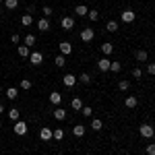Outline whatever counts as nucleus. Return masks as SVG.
<instances>
[{
    "mask_svg": "<svg viewBox=\"0 0 155 155\" xmlns=\"http://www.w3.org/2000/svg\"><path fill=\"white\" fill-rule=\"evenodd\" d=\"M139 132H141V137H145V139H151L155 134V128L151 124H141V126H139Z\"/></svg>",
    "mask_w": 155,
    "mask_h": 155,
    "instance_id": "obj_1",
    "label": "nucleus"
},
{
    "mask_svg": "<svg viewBox=\"0 0 155 155\" xmlns=\"http://www.w3.org/2000/svg\"><path fill=\"white\" fill-rule=\"evenodd\" d=\"M12 130H15V134L23 137V134H27V124L21 122V120H17V122H15V126H12Z\"/></svg>",
    "mask_w": 155,
    "mask_h": 155,
    "instance_id": "obj_2",
    "label": "nucleus"
},
{
    "mask_svg": "<svg viewBox=\"0 0 155 155\" xmlns=\"http://www.w3.org/2000/svg\"><path fill=\"white\" fill-rule=\"evenodd\" d=\"M60 27H62L64 31H71L72 27H74V19H72V17H62V19H60Z\"/></svg>",
    "mask_w": 155,
    "mask_h": 155,
    "instance_id": "obj_3",
    "label": "nucleus"
},
{
    "mask_svg": "<svg viewBox=\"0 0 155 155\" xmlns=\"http://www.w3.org/2000/svg\"><path fill=\"white\" fill-rule=\"evenodd\" d=\"M120 19L124 21V23H132L134 19H137V15L130 11V8H126V11H122V15H120Z\"/></svg>",
    "mask_w": 155,
    "mask_h": 155,
    "instance_id": "obj_4",
    "label": "nucleus"
},
{
    "mask_svg": "<svg viewBox=\"0 0 155 155\" xmlns=\"http://www.w3.org/2000/svg\"><path fill=\"white\" fill-rule=\"evenodd\" d=\"M62 83H64V87H74V85H77V77L71 74V72H66V74L62 77Z\"/></svg>",
    "mask_w": 155,
    "mask_h": 155,
    "instance_id": "obj_5",
    "label": "nucleus"
},
{
    "mask_svg": "<svg viewBox=\"0 0 155 155\" xmlns=\"http://www.w3.org/2000/svg\"><path fill=\"white\" fill-rule=\"evenodd\" d=\"M29 60H31L33 66H39V64L44 62V56H41V52H31V54H29Z\"/></svg>",
    "mask_w": 155,
    "mask_h": 155,
    "instance_id": "obj_6",
    "label": "nucleus"
},
{
    "mask_svg": "<svg viewBox=\"0 0 155 155\" xmlns=\"http://www.w3.org/2000/svg\"><path fill=\"white\" fill-rule=\"evenodd\" d=\"M93 35H95V33H93V29H89V27H85L83 31H81V39H83L85 44H89V41L93 39Z\"/></svg>",
    "mask_w": 155,
    "mask_h": 155,
    "instance_id": "obj_7",
    "label": "nucleus"
},
{
    "mask_svg": "<svg viewBox=\"0 0 155 155\" xmlns=\"http://www.w3.org/2000/svg\"><path fill=\"white\" fill-rule=\"evenodd\" d=\"M71 52H72V44L71 41H62V44H60V54H62V56H68Z\"/></svg>",
    "mask_w": 155,
    "mask_h": 155,
    "instance_id": "obj_8",
    "label": "nucleus"
},
{
    "mask_svg": "<svg viewBox=\"0 0 155 155\" xmlns=\"http://www.w3.org/2000/svg\"><path fill=\"white\" fill-rule=\"evenodd\" d=\"M110 64H112L110 58H101L99 62H97V68H99L101 72H106V71H110Z\"/></svg>",
    "mask_w": 155,
    "mask_h": 155,
    "instance_id": "obj_9",
    "label": "nucleus"
},
{
    "mask_svg": "<svg viewBox=\"0 0 155 155\" xmlns=\"http://www.w3.org/2000/svg\"><path fill=\"white\" fill-rule=\"evenodd\" d=\"M37 29H39V31H48V29H50V21L46 19V17L37 21Z\"/></svg>",
    "mask_w": 155,
    "mask_h": 155,
    "instance_id": "obj_10",
    "label": "nucleus"
},
{
    "mask_svg": "<svg viewBox=\"0 0 155 155\" xmlns=\"http://www.w3.org/2000/svg\"><path fill=\"white\" fill-rule=\"evenodd\" d=\"M134 58H137V62H147V60H149V54H147L145 50H139V52L134 54Z\"/></svg>",
    "mask_w": 155,
    "mask_h": 155,
    "instance_id": "obj_11",
    "label": "nucleus"
},
{
    "mask_svg": "<svg viewBox=\"0 0 155 155\" xmlns=\"http://www.w3.org/2000/svg\"><path fill=\"white\" fill-rule=\"evenodd\" d=\"M39 139L41 141H50L52 139V128H41L39 130Z\"/></svg>",
    "mask_w": 155,
    "mask_h": 155,
    "instance_id": "obj_12",
    "label": "nucleus"
},
{
    "mask_svg": "<svg viewBox=\"0 0 155 155\" xmlns=\"http://www.w3.org/2000/svg\"><path fill=\"white\" fill-rule=\"evenodd\" d=\"M124 104H126V107H130V110H132V107H137V104H139V99H137L134 95H128Z\"/></svg>",
    "mask_w": 155,
    "mask_h": 155,
    "instance_id": "obj_13",
    "label": "nucleus"
},
{
    "mask_svg": "<svg viewBox=\"0 0 155 155\" xmlns=\"http://www.w3.org/2000/svg\"><path fill=\"white\" fill-rule=\"evenodd\" d=\"M54 118H56V120H64V118H66V110L56 107V110H54Z\"/></svg>",
    "mask_w": 155,
    "mask_h": 155,
    "instance_id": "obj_14",
    "label": "nucleus"
},
{
    "mask_svg": "<svg viewBox=\"0 0 155 155\" xmlns=\"http://www.w3.org/2000/svg\"><path fill=\"white\" fill-rule=\"evenodd\" d=\"M72 134L81 139V137H83V134H85V126H83V124H77V126L72 128Z\"/></svg>",
    "mask_w": 155,
    "mask_h": 155,
    "instance_id": "obj_15",
    "label": "nucleus"
},
{
    "mask_svg": "<svg viewBox=\"0 0 155 155\" xmlns=\"http://www.w3.org/2000/svg\"><path fill=\"white\" fill-rule=\"evenodd\" d=\"M60 101H62V95H60L58 91H54V93L50 95V104H54V106H58Z\"/></svg>",
    "mask_w": 155,
    "mask_h": 155,
    "instance_id": "obj_16",
    "label": "nucleus"
},
{
    "mask_svg": "<svg viewBox=\"0 0 155 155\" xmlns=\"http://www.w3.org/2000/svg\"><path fill=\"white\" fill-rule=\"evenodd\" d=\"M91 128H93L95 132H99L101 128H104V124H101V120H99V118H93V120H91Z\"/></svg>",
    "mask_w": 155,
    "mask_h": 155,
    "instance_id": "obj_17",
    "label": "nucleus"
},
{
    "mask_svg": "<svg viewBox=\"0 0 155 155\" xmlns=\"http://www.w3.org/2000/svg\"><path fill=\"white\" fill-rule=\"evenodd\" d=\"M17 52H19V56H21V58H27V56L31 54V50L27 48V46H19V48H17Z\"/></svg>",
    "mask_w": 155,
    "mask_h": 155,
    "instance_id": "obj_18",
    "label": "nucleus"
},
{
    "mask_svg": "<svg viewBox=\"0 0 155 155\" xmlns=\"http://www.w3.org/2000/svg\"><path fill=\"white\" fill-rule=\"evenodd\" d=\"M74 12H77L79 17H85V15L89 12V8H87L85 4H79V6H74Z\"/></svg>",
    "mask_w": 155,
    "mask_h": 155,
    "instance_id": "obj_19",
    "label": "nucleus"
},
{
    "mask_svg": "<svg viewBox=\"0 0 155 155\" xmlns=\"http://www.w3.org/2000/svg\"><path fill=\"white\" fill-rule=\"evenodd\" d=\"M106 31H110V33H116V31H118V23H116V21H107Z\"/></svg>",
    "mask_w": 155,
    "mask_h": 155,
    "instance_id": "obj_20",
    "label": "nucleus"
},
{
    "mask_svg": "<svg viewBox=\"0 0 155 155\" xmlns=\"http://www.w3.org/2000/svg\"><path fill=\"white\" fill-rule=\"evenodd\" d=\"M19 116H21V112H19L17 107H11V110H8V118H11V120H15V122H17V120H19Z\"/></svg>",
    "mask_w": 155,
    "mask_h": 155,
    "instance_id": "obj_21",
    "label": "nucleus"
},
{
    "mask_svg": "<svg viewBox=\"0 0 155 155\" xmlns=\"http://www.w3.org/2000/svg\"><path fill=\"white\" fill-rule=\"evenodd\" d=\"M52 139H56V141H62V139H64V130H62V128H56V130H52Z\"/></svg>",
    "mask_w": 155,
    "mask_h": 155,
    "instance_id": "obj_22",
    "label": "nucleus"
},
{
    "mask_svg": "<svg viewBox=\"0 0 155 155\" xmlns=\"http://www.w3.org/2000/svg\"><path fill=\"white\" fill-rule=\"evenodd\" d=\"M4 6H6L8 11H15V8L19 6V0H4Z\"/></svg>",
    "mask_w": 155,
    "mask_h": 155,
    "instance_id": "obj_23",
    "label": "nucleus"
},
{
    "mask_svg": "<svg viewBox=\"0 0 155 155\" xmlns=\"http://www.w3.org/2000/svg\"><path fill=\"white\" fill-rule=\"evenodd\" d=\"M101 52H104V54H106V56H110V54H112V52H114V46H112V44H110V41H106V44H104V46H101Z\"/></svg>",
    "mask_w": 155,
    "mask_h": 155,
    "instance_id": "obj_24",
    "label": "nucleus"
},
{
    "mask_svg": "<svg viewBox=\"0 0 155 155\" xmlns=\"http://www.w3.org/2000/svg\"><path fill=\"white\" fill-rule=\"evenodd\" d=\"M21 23H23L25 27H29V25L33 23V17H31V15H27V12H25L23 17H21Z\"/></svg>",
    "mask_w": 155,
    "mask_h": 155,
    "instance_id": "obj_25",
    "label": "nucleus"
},
{
    "mask_svg": "<svg viewBox=\"0 0 155 155\" xmlns=\"http://www.w3.org/2000/svg\"><path fill=\"white\" fill-rule=\"evenodd\" d=\"M71 107H72V110H79V112H81V107H83V101H81L79 97H74V99L71 101Z\"/></svg>",
    "mask_w": 155,
    "mask_h": 155,
    "instance_id": "obj_26",
    "label": "nucleus"
},
{
    "mask_svg": "<svg viewBox=\"0 0 155 155\" xmlns=\"http://www.w3.org/2000/svg\"><path fill=\"white\" fill-rule=\"evenodd\" d=\"M33 44H35V35H33V33H27V35H25V46L29 48V46H33Z\"/></svg>",
    "mask_w": 155,
    "mask_h": 155,
    "instance_id": "obj_27",
    "label": "nucleus"
},
{
    "mask_svg": "<svg viewBox=\"0 0 155 155\" xmlns=\"http://www.w3.org/2000/svg\"><path fill=\"white\" fill-rule=\"evenodd\" d=\"M54 64H56V66H60V68H62V66H64V64H66V58H64V56H62V54H58V56H56V60H54Z\"/></svg>",
    "mask_w": 155,
    "mask_h": 155,
    "instance_id": "obj_28",
    "label": "nucleus"
},
{
    "mask_svg": "<svg viewBox=\"0 0 155 155\" xmlns=\"http://www.w3.org/2000/svg\"><path fill=\"white\" fill-rule=\"evenodd\" d=\"M77 81H81V83H91V74H87V72H83V74H81V77H77Z\"/></svg>",
    "mask_w": 155,
    "mask_h": 155,
    "instance_id": "obj_29",
    "label": "nucleus"
},
{
    "mask_svg": "<svg viewBox=\"0 0 155 155\" xmlns=\"http://www.w3.org/2000/svg\"><path fill=\"white\" fill-rule=\"evenodd\" d=\"M31 87H33V83H31L29 79H23V81H21V89H25V91H29Z\"/></svg>",
    "mask_w": 155,
    "mask_h": 155,
    "instance_id": "obj_30",
    "label": "nucleus"
},
{
    "mask_svg": "<svg viewBox=\"0 0 155 155\" xmlns=\"http://www.w3.org/2000/svg\"><path fill=\"white\" fill-rule=\"evenodd\" d=\"M6 97H8V99H17V89H15V87L6 89Z\"/></svg>",
    "mask_w": 155,
    "mask_h": 155,
    "instance_id": "obj_31",
    "label": "nucleus"
},
{
    "mask_svg": "<svg viewBox=\"0 0 155 155\" xmlns=\"http://www.w3.org/2000/svg\"><path fill=\"white\" fill-rule=\"evenodd\" d=\"M87 17H89L91 21H97V19H99V11H89V12H87Z\"/></svg>",
    "mask_w": 155,
    "mask_h": 155,
    "instance_id": "obj_32",
    "label": "nucleus"
},
{
    "mask_svg": "<svg viewBox=\"0 0 155 155\" xmlns=\"http://www.w3.org/2000/svg\"><path fill=\"white\" fill-rule=\"evenodd\" d=\"M120 91H128V87H130V81H120Z\"/></svg>",
    "mask_w": 155,
    "mask_h": 155,
    "instance_id": "obj_33",
    "label": "nucleus"
},
{
    "mask_svg": "<svg viewBox=\"0 0 155 155\" xmlns=\"http://www.w3.org/2000/svg\"><path fill=\"white\" fill-rule=\"evenodd\" d=\"M120 68H122V64H120V62H112V64H110V71H112V72H118Z\"/></svg>",
    "mask_w": 155,
    "mask_h": 155,
    "instance_id": "obj_34",
    "label": "nucleus"
},
{
    "mask_svg": "<svg viewBox=\"0 0 155 155\" xmlns=\"http://www.w3.org/2000/svg\"><path fill=\"white\" fill-rule=\"evenodd\" d=\"M81 112H83V116H87V118H89V116L93 114V110H91L89 106H83V107H81Z\"/></svg>",
    "mask_w": 155,
    "mask_h": 155,
    "instance_id": "obj_35",
    "label": "nucleus"
},
{
    "mask_svg": "<svg viewBox=\"0 0 155 155\" xmlns=\"http://www.w3.org/2000/svg\"><path fill=\"white\" fill-rule=\"evenodd\" d=\"M147 72L149 74H155V62H147Z\"/></svg>",
    "mask_w": 155,
    "mask_h": 155,
    "instance_id": "obj_36",
    "label": "nucleus"
},
{
    "mask_svg": "<svg viewBox=\"0 0 155 155\" xmlns=\"http://www.w3.org/2000/svg\"><path fill=\"white\" fill-rule=\"evenodd\" d=\"M145 151H147V155H155V145H153V143H149Z\"/></svg>",
    "mask_w": 155,
    "mask_h": 155,
    "instance_id": "obj_37",
    "label": "nucleus"
},
{
    "mask_svg": "<svg viewBox=\"0 0 155 155\" xmlns=\"http://www.w3.org/2000/svg\"><path fill=\"white\" fill-rule=\"evenodd\" d=\"M132 77H134V79H141V77H143V71H141V68H134V71H132Z\"/></svg>",
    "mask_w": 155,
    "mask_h": 155,
    "instance_id": "obj_38",
    "label": "nucleus"
},
{
    "mask_svg": "<svg viewBox=\"0 0 155 155\" xmlns=\"http://www.w3.org/2000/svg\"><path fill=\"white\" fill-rule=\"evenodd\" d=\"M41 12H44V17L48 19L50 15H52V8H50V6H44V8H41Z\"/></svg>",
    "mask_w": 155,
    "mask_h": 155,
    "instance_id": "obj_39",
    "label": "nucleus"
},
{
    "mask_svg": "<svg viewBox=\"0 0 155 155\" xmlns=\"http://www.w3.org/2000/svg\"><path fill=\"white\" fill-rule=\"evenodd\" d=\"M11 41H12V44H17V46H19V41H21V35H19V33H15V35L11 37Z\"/></svg>",
    "mask_w": 155,
    "mask_h": 155,
    "instance_id": "obj_40",
    "label": "nucleus"
},
{
    "mask_svg": "<svg viewBox=\"0 0 155 155\" xmlns=\"http://www.w3.org/2000/svg\"><path fill=\"white\" fill-rule=\"evenodd\" d=\"M2 112H4V106H2V104H0V114H2Z\"/></svg>",
    "mask_w": 155,
    "mask_h": 155,
    "instance_id": "obj_41",
    "label": "nucleus"
},
{
    "mask_svg": "<svg viewBox=\"0 0 155 155\" xmlns=\"http://www.w3.org/2000/svg\"><path fill=\"white\" fill-rule=\"evenodd\" d=\"M87 155H93V153H87Z\"/></svg>",
    "mask_w": 155,
    "mask_h": 155,
    "instance_id": "obj_42",
    "label": "nucleus"
},
{
    "mask_svg": "<svg viewBox=\"0 0 155 155\" xmlns=\"http://www.w3.org/2000/svg\"><path fill=\"white\" fill-rule=\"evenodd\" d=\"M0 2H4V0H0Z\"/></svg>",
    "mask_w": 155,
    "mask_h": 155,
    "instance_id": "obj_43",
    "label": "nucleus"
},
{
    "mask_svg": "<svg viewBox=\"0 0 155 155\" xmlns=\"http://www.w3.org/2000/svg\"><path fill=\"white\" fill-rule=\"evenodd\" d=\"M0 128H2V124H0Z\"/></svg>",
    "mask_w": 155,
    "mask_h": 155,
    "instance_id": "obj_44",
    "label": "nucleus"
}]
</instances>
